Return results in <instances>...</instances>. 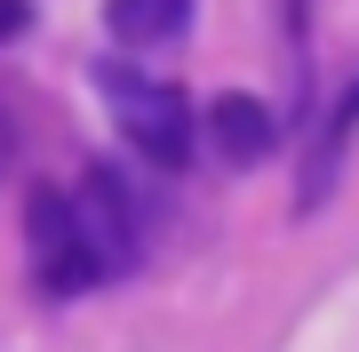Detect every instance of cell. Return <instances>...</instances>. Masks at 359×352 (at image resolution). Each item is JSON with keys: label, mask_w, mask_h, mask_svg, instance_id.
Listing matches in <instances>:
<instances>
[{"label": "cell", "mask_w": 359, "mask_h": 352, "mask_svg": "<svg viewBox=\"0 0 359 352\" xmlns=\"http://www.w3.org/2000/svg\"><path fill=\"white\" fill-rule=\"evenodd\" d=\"M200 136H208V152H216L224 169H264V160L280 152V112H271L264 96H248V89H224L216 105L200 112Z\"/></svg>", "instance_id": "obj_4"}, {"label": "cell", "mask_w": 359, "mask_h": 352, "mask_svg": "<svg viewBox=\"0 0 359 352\" xmlns=\"http://www.w3.org/2000/svg\"><path fill=\"white\" fill-rule=\"evenodd\" d=\"M112 48H176L192 32V0H104Z\"/></svg>", "instance_id": "obj_6"}, {"label": "cell", "mask_w": 359, "mask_h": 352, "mask_svg": "<svg viewBox=\"0 0 359 352\" xmlns=\"http://www.w3.org/2000/svg\"><path fill=\"white\" fill-rule=\"evenodd\" d=\"M72 209H80V233H88L104 280H120V273L144 264V200H136V184L120 176L112 160H88V169H80Z\"/></svg>", "instance_id": "obj_3"}, {"label": "cell", "mask_w": 359, "mask_h": 352, "mask_svg": "<svg viewBox=\"0 0 359 352\" xmlns=\"http://www.w3.org/2000/svg\"><path fill=\"white\" fill-rule=\"evenodd\" d=\"M32 32V0H0V48Z\"/></svg>", "instance_id": "obj_7"}, {"label": "cell", "mask_w": 359, "mask_h": 352, "mask_svg": "<svg viewBox=\"0 0 359 352\" xmlns=\"http://www.w3.org/2000/svg\"><path fill=\"white\" fill-rule=\"evenodd\" d=\"M280 16H287V32L304 40V25H311V0H280Z\"/></svg>", "instance_id": "obj_8"}, {"label": "cell", "mask_w": 359, "mask_h": 352, "mask_svg": "<svg viewBox=\"0 0 359 352\" xmlns=\"http://www.w3.org/2000/svg\"><path fill=\"white\" fill-rule=\"evenodd\" d=\"M25 256H32V288L56 296V304L104 288V264H96L88 233H80V209L56 184H32V200H25Z\"/></svg>", "instance_id": "obj_2"}, {"label": "cell", "mask_w": 359, "mask_h": 352, "mask_svg": "<svg viewBox=\"0 0 359 352\" xmlns=\"http://www.w3.org/2000/svg\"><path fill=\"white\" fill-rule=\"evenodd\" d=\"M96 96H104V112H112V129L136 144L152 169L176 176L184 160H192V144H200V120H192V96L176 89V80H160V72H144L128 65V56H96Z\"/></svg>", "instance_id": "obj_1"}, {"label": "cell", "mask_w": 359, "mask_h": 352, "mask_svg": "<svg viewBox=\"0 0 359 352\" xmlns=\"http://www.w3.org/2000/svg\"><path fill=\"white\" fill-rule=\"evenodd\" d=\"M351 144H359V80L344 96L327 105V120H320V136H311V160H304V216L311 209H327V193H335V176H344V160H351Z\"/></svg>", "instance_id": "obj_5"}]
</instances>
